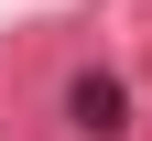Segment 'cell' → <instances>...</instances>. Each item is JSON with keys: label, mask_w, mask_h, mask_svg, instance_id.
Returning <instances> with one entry per match:
<instances>
[{"label": "cell", "mask_w": 152, "mask_h": 141, "mask_svg": "<svg viewBox=\"0 0 152 141\" xmlns=\"http://www.w3.org/2000/svg\"><path fill=\"white\" fill-rule=\"evenodd\" d=\"M65 119H76L87 141H120V130H130V98H120V76H76V87H65Z\"/></svg>", "instance_id": "6da1fadb"}]
</instances>
